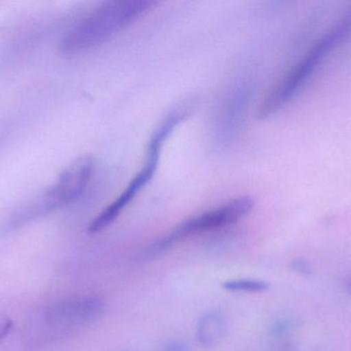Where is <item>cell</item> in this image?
I'll list each match as a JSON object with an SVG mask.
<instances>
[{
  "instance_id": "6da1fadb",
  "label": "cell",
  "mask_w": 351,
  "mask_h": 351,
  "mask_svg": "<svg viewBox=\"0 0 351 351\" xmlns=\"http://www.w3.org/2000/svg\"><path fill=\"white\" fill-rule=\"evenodd\" d=\"M158 4L154 0L103 2L64 35L60 52L65 56H76L100 47L149 14Z\"/></svg>"
},
{
  "instance_id": "7a4b0ae2",
  "label": "cell",
  "mask_w": 351,
  "mask_h": 351,
  "mask_svg": "<svg viewBox=\"0 0 351 351\" xmlns=\"http://www.w3.org/2000/svg\"><path fill=\"white\" fill-rule=\"evenodd\" d=\"M350 38L351 5L309 49L304 57L264 97L257 111L258 119H268L282 111L306 86L328 57Z\"/></svg>"
},
{
  "instance_id": "3957f363",
  "label": "cell",
  "mask_w": 351,
  "mask_h": 351,
  "mask_svg": "<svg viewBox=\"0 0 351 351\" xmlns=\"http://www.w3.org/2000/svg\"><path fill=\"white\" fill-rule=\"evenodd\" d=\"M254 207L255 201L253 198L241 196L218 207L191 216L154 241L143 251L141 259L144 261L156 259L189 237L232 226L247 218Z\"/></svg>"
},
{
  "instance_id": "277c9868",
  "label": "cell",
  "mask_w": 351,
  "mask_h": 351,
  "mask_svg": "<svg viewBox=\"0 0 351 351\" xmlns=\"http://www.w3.org/2000/svg\"><path fill=\"white\" fill-rule=\"evenodd\" d=\"M95 171V162L88 156L80 157L58 177L56 183L33 200L40 216L77 201L88 189Z\"/></svg>"
},
{
  "instance_id": "5b68a950",
  "label": "cell",
  "mask_w": 351,
  "mask_h": 351,
  "mask_svg": "<svg viewBox=\"0 0 351 351\" xmlns=\"http://www.w3.org/2000/svg\"><path fill=\"white\" fill-rule=\"evenodd\" d=\"M104 310L105 301L101 297H71L47 307L45 325L57 333H72L96 323Z\"/></svg>"
},
{
  "instance_id": "8992f818",
  "label": "cell",
  "mask_w": 351,
  "mask_h": 351,
  "mask_svg": "<svg viewBox=\"0 0 351 351\" xmlns=\"http://www.w3.org/2000/svg\"><path fill=\"white\" fill-rule=\"evenodd\" d=\"M160 159L145 156L143 166L134 175L127 187L102 212H99L88 227V232L94 235L102 232L117 220L125 208L138 197L156 177Z\"/></svg>"
},
{
  "instance_id": "52a82bcc",
  "label": "cell",
  "mask_w": 351,
  "mask_h": 351,
  "mask_svg": "<svg viewBox=\"0 0 351 351\" xmlns=\"http://www.w3.org/2000/svg\"><path fill=\"white\" fill-rule=\"evenodd\" d=\"M226 329V321L222 311L213 309L204 313L196 327V339L204 348L216 346L222 340Z\"/></svg>"
},
{
  "instance_id": "ba28073f",
  "label": "cell",
  "mask_w": 351,
  "mask_h": 351,
  "mask_svg": "<svg viewBox=\"0 0 351 351\" xmlns=\"http://www.w3.org/2000/svg\"><path fill=\"white\" fill-rule=\"evenodd\" d=\"M223 288L229 292L234 293H256L266 292L270 288V284L264 280H233L225 282L222 284Z\"/></svg>"
},
{
  "instance_id": "9c48e42d",
  "label": "cell",
  "mask_w": 351,
  "mask_h": 351,
  "mask_svg": "<svg viewBox=\"0 0 351 351\" xmlns=\"http://www.w3.org/2000/svg\"><path fill=\"white\" fill-rule=\"evenodd\" d=\"M14 327V321L10 317L5 315H0V342L3 341Z\"/></svg>"
},
{
  "instance_id": "30bf717a",
  "label": "cell",
  "mask_w": 351,
  "mask_h": 351,
  "mask_svg": "<svg viewBox=\"0 0 351 351\" xmlns=\"http://www.w3.org/2000/svg\"><path fill=\"white\" fill-rule=\"evenodd\" d=\"M293 268L297 273L302 276H309L311 274V266L308 262L303 259L294 260L292 263Z\"/></svg>"
},
{
  "instance_id": "8fae6325",
  "label": "cell",
  "mask_w": 351,
  "mask_h": 351,
  "mask_svg": "<svg viewBox=\"0 0 351 351\" xmlns=\"http://www.w3.org/2000/svg\"><path fill=\"white\" fill-rule=\"evenodd\" d=\"M162 351H188V346L185 342L174 340V341L168 342Z\"/></svg>"
},
{
  "instance_id": "7c38bea8",
  "label": "cell",
  "mask_w": 351,
  "mask_h": 351,
  "mask_svg": "<svg viewBox=\"0 0 351 351\" xmlns=\"http://www.w3.org/2000/svg\"><path fill=\"white\" fill-rule=\"evenodd\" d=\"M344 286H346V291L351 295V278H346Z\"/></svg>"
}]
</instances>
